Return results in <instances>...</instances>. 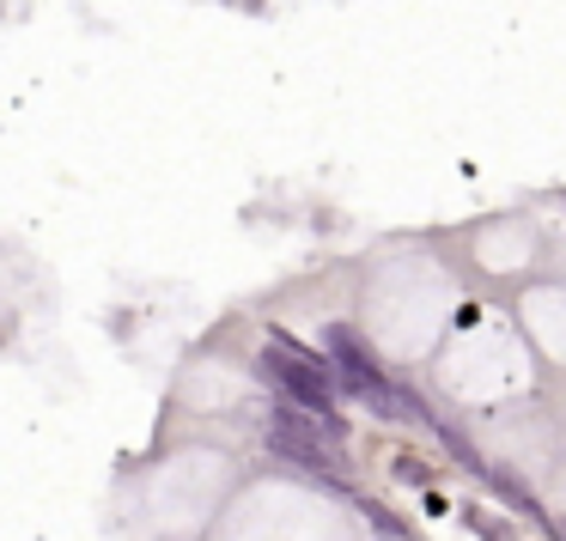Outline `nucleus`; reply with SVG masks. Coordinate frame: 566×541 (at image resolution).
Segmentation results:
<instances>
[{
    "mask_svg": "<svg viewBox=\"0 0 566 541\" xmlns=\"http://www.w3.org/2000/svg\"><path fill=\"white\" fill-rule=\"evenodd\" d=\"M323 365H329L335 390L354 395V402H366L378 420H415L420 402L390 378V371H384V359L371 353L347 322H329V329H323Z\"/></svg>",
    "mask_w": 566,
    "mask_h": 541,
    "instance_id": "1",
    "label": "nucleus"
},
{
    "mask_svg": "<svg viewBox=\"0 0 566 541\" xmlns=\"http://www.w3.org/2000/svg\"><path fill=\"white\" fill-rule=\"evenodd\" d=\"M262 378L274 383V395H281L286 407H298V414L347 432L342 414H335V407H342V390H335L329 365H323L317 353H305L293 335H269V347H262Z\"/></svg>",
    "mask_w": 566,
    "mask_h": 541,
    "instance_id": "2",
    "label": "nucleus"
},
{
    "mask_svg": "<svg viewBox=\"0 0 566 541\" xmlns=\"http://www.w3.org/2000/svg\"><path fill=\"white\" fill-rule=\"evenodd\" d=\"M262 438H269V456L305 468V475H323V480H342L347 475V432L323 426V420L298 414V407H286V402L269 407Z\"/></svg>",
    "mask_w": 566,
    "mask_h": 541,
    "instance_id": "3",
    "label": "nucleus"
}]
</instances>
